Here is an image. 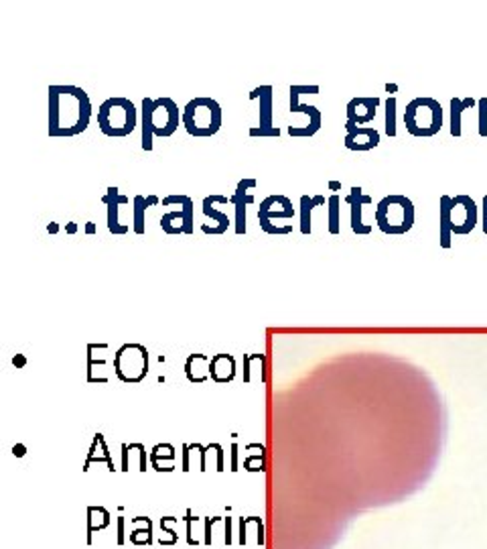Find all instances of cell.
Segmentation results:
<instances>
[{
  "instance_id": "22",
  "label": "cell",
  "mask_w": 487,
  "mask_h": 549,
  "mask_svg": "<svg viewBox=\"0 0 487 549\" xmlns=\"http://www.w3.org/2000/svg\"><path fill=\"white\" fill-rule=\"evenodd\" d=\"M93 462H98V464H100V462H104V464L108 466V470H110V472H116V468H114V460H112L110 452H108V446H106V440H104V435H102V433H95V435H93L91 448H89L88 458H86V464H84V472H88L89 466H91Z\"/></svg>"
},
{
  "instance_id": "39",
  "label": "cell",
  "mask_w": 487,
  "mask_h": 549,
  "mask_svg": "<svg viewBox=\"0 0 487 549\" xmlns=\"http://www.w3.org/2000/svg\"><path fill=\"white\" fill-rule=\"evenodd\" d=\"M131 444H122V472H128L131 470V462H128V458H131Z\"/></svg>"
},
{
  "instance_id": "50",
  "label": "cell",
  "mask_w": 487,
  "mask_h": 549,
  "mask_svg": "<svg viewBox=\"0 0 487 549\" xmlns=\"http://www.w3.org/2000/svg\"><path fill=\"white\" fill-rule=\"evenodd\" d=\"M386 92H388V94H396V92H398V86H396V84H386Z\"/></svg>"
},
{
  "instance_id": "13",
  "label": "cell",
  "mask_w": 487,
  "mask_h": 549,
  "mask_svg": "<svg viewBox=\"0 0 487 549\" xmlns=\"http://www.w3.org/2000/svg\"><path fill=\"white\" fill-rule=\"evenodd\" d=\"M102 202H104L106 208H108V216H106L108 230H110L112 234H126V232L131 230V226L120 222V218H118V210H120V206L131 204V200H128L126 195H122L120 189H118L116 185H110L108 191H106V195L102 197Z\"/></svg>"
},
{
  "instance_id": "8",
  "label": "cell",
  "mask_w": 487,
  "mask_h": 549,
  "mask_svg": "<svg viewBox=\"0 0 487 549\" xmlns=\"http://www.w3.org/2000/svg\"><path fill=\"white\" fill-rule=\"evenodd\" d=\"M163 206H179V210H171L163 214L161 228L165 234L177 236V234H193L195 230V206L189 195H167L163 200Z\"/></svg>"
},
{
  "instance_id": "38",
  "label": "cell",
  "mask_w": 487,
  "mask_h": 549,
  "mask_svg": "<svg viewBox=\"0 0 487 549\" xmlns=\"http://www.w3.org/2000/svg\"><path fill=\"white\" fill-rule=\"evenodd\" d=\"M116 523H118V535H116V541H118V546H124L126 543V537H124V527H126V517H118L116 519Z\"/></svg>"
},
{
  "instance_id": "17",
  "label": "cell",
  "mask_w": 487,
  "mask_h": 549,
  "mask_svg": "<svg viewBox=\"0 0 487 549\" xmlns=\"http://www.w3.org/2000/svg\"><path fill=\"white\" fill-rule=\"evenodd\" d=\"M209 363L212 358L207 354H191L185 360V376L193 385H203L209 376Z\"/></svg>"
},
{
  "instance_id": "30",
  "label": "cell",
  "mask_w": 487,
  "mask_h": 549,
  "mask_svg": "<svg viewBox=\"0 0 487 549\" xmlns=\"http://www.w3.org/2000/svg\"><path fill=\"white\" fill-rule=\"evenodd\" d=\"M260 222V228L264 230L266 234H272V236H286L293 232V224H274L270 220H264V218H258Z\"/></svg>"
},
{
  "instance_id": "3",
  "label": "cell",
  "mask_w": 487,
  "mask_h": 549,
  "mask_svg": "<svg viewBox=\"0 0 487 549\" xmlns=\"http://www.w3.org/2000/svg\"><path fill=\"white\" fill-rule=\"evenodd\" d=\"M185 131L195 138H207L214 137L220 133L223 122L222 106L218 104V100L207 98V96H199L193 98L185 104L183 108V118H181Z\"/></svg>"
},
{
  "instance_id": "5",
  "label": "cell",
  "mask_w": 487,
  "mask_h": 549,
  "mask_svg": "<svg viewBox=\"0 0 487 549\" xmlns=\"http://www.w3.org/2000/svg\"><path fill=\"white\" fill-rule=\"evenodd\" d=\"M404 127L416 138L435 137L443 129V108L435 98H414L406 104Z\"/></svg>"
},
{
  "instance_id": "48",
  "label": "cell",
  "mask_w": 487,
  "mask_h": 549,
  "mask_svg": "<svg viewBox=\"0 0 487 549\" xmlns=\"http://www.w3.org/2000/svg\"><path fill=\"white\" fill-rule=\"evenodd\" d=\"M65 232H67V234H76V232H78V224H76V222H67V224H65Z\"/></svg>"
},
{
  "instance_id": "24",
  "label": "cell",
  "mask_w": 487,
  "mask_h": 549,
  "mask_svg": "<svg viewBox=\"0 0 487 549\" xmlns=\"http://www.w3.org/2000/svg\"><path fill=\"white\" fill-rule=\"evenodd\" d=\"M327 204V200H325V195H301V202H299V208H301V224H299V228H301V234H305V236H309L310 230H313V226H310V216H313V210L315 208H321V206H325Z\"/></svg>"
},
{
  "instance_id": "44",
  "label": "cell",
  "mask_w": 487,
  "mask_h": 549,
  "mask_svg": "<svg viewBox=\"0 0 487 549\" xmlns=\"http://www.w3.org/2000/svg\"><path fill=\"white\" fill-rule=\"evenodd\" d=\"M12 365L16 366V368H25V365H27V358H25V354H16V356L12 358Z\"/></svg>"
},
{
  "instance_id": "18",
  "label": "cell",
  "mask_w": 487,
  "mask_h": 549,
  "mask_svg": "<svg viewBox=\"0 0 487 549\" xmlns=\"http://www.w3.org/2000/svg\"><path fill=\"white\" fill-rule=\"evenodd\" d=\"M161 200L157 195H134L133 200V230L142 236L146 232V210L152 206H159Z\"/></svg>"
},
{
  "instance_id": "28",
  "label": "cell",
  "mask_w": 487,
  "mask_h": 549,
  "mask_svg": "<svg viewBox=\"0 0 487 549\" xmlns=\"http://www.w3.org/2000/svg\"><path fill=\"white\" fill-rule=\"evenodd\" d=\"M341 197L337 193L327 197V228L333 236H337L341 232Z\"/></svg>"
},
{
  "instance_id": "35",
  "label": "cell",
  "mask_w": 487,
  "mask_h": 549,
  "mask_svg": "<svg viewBox=\"0 0 487 549\" xmlns=\"http://www.w3.org/2000/svg\"><path fill=\"white\" fill-rule=\"evenodd\" d=\"M209 450L216 452V470L223 472L225 470V454H223V448L220 444H209Z\"/></svg>"
},
{
  "instance_id": "19",
  "label": "cell",
  "mask_w": 487,
  "mask_h": 549,
  "mask_svg": "<svg viewBox=\"0 0 487 549\" xmlns=\"http://www.w3.org/2000/svg\"><path fill=\"white\" fill-rule=\"evenodd\" d=\"M201 212H203V214H205L207 218L216 220V226H207V224H203V226H201V232H203V234H212V236H218V234H223V232H227V228H229V224H231V220H229V216H227L225 212H220L218 208H214V200H212V195H207V197L203 200Z\"/></svg>"
},
{
  "instance_id": "16",
  "label": "cell",
  "mask_w": 487,
  "mask_h": 549,
  "mask_svg": "<svg viewBox=\"0 0 487 549\" xmlns=\"http://www.w3.org/2000/svg\"><path fill=\"white\" fill-rule=\"evenodd\" d=\"M209 376L218 385H227L236 378V358L231 354H214L209 363Z\"/></svg>"
},
{
  "instance_id": "29",
  "label": "cell",
  "mask_w": 487,
  "mask_h": 549,
  "mask_svg": "<svg viewBox=\"0 0 487 549\" xmlns=\"http://www.w3.org/2000/svg\"><path fill=\"white\" fill-rule=\"evenodd\" d=\"M396 98L390 96L386 100V116H384V131L390 138L396 137Z\"/></svg>"
},
{
  "instance_id": "42",
  "label": "cell",
  "mask_w": 487,
  "mask_h": 549,
  "mask_svg": "<svg viewBox=\"0 0 487 549\" xmlns=\"http://www.w3.org/2000/svg\"><path fill=\"white\" fill-rule=\"evenodd\" d=\"M229 470L238 472V444H231V462H229Z\"/></svg>"
},
{
  "instance_id": "11",
  "label": "cell",
  "mask_w": 487,
  "mask_h": 549,
  "mask_svg": "<svg viewBox=\"0 0 487 549\" xmlns=\"http://www.w3.org/2000/svg\"><path fill=\"white\" fill-rule=\"evenodd\" d=\"M380 106V98L378 96H355L348 102V122L355 125V127H363L370 125L376 118Z\"/></svg>"
},
{
  "instance_id": "36",
  "label": "cell",
  "mask_w": 487,
  "mask_h": 549,
  "mask_svg": "<svg viewBox=\"0 0 487 549\" xmlns=\"http://www.w3.org/2000/svg\"><path fill=\"white\" fill-rule=\"evenodd\" d=\"M193 519H197V517H193L191 510H187V543L189 546H197L199 543L197 539H193Z\"/></svg>"
},
{
  "instance_id": "40",
  "label": "cell",
  "mask_w": 487,
  "mask_h": 549,
  "mask_svg": "<svg viewBox=\"0 0 487 549\" xmlns=\"http://www.w3.org/2000/svg\"><path fill=\"white\" fill-rule=\"evenodd\" d=\"M218 521H220V517H214V519L207 517V519H205V541H203L205 546H212V525L218 523Z\"/></svg>"
},
{
  "instance_id": "12",
  "label": "cell",
  "mask_w": 487,
  "mask_h": 549,
  "mask_svg": "<svg viewBox=\"0 0 487 549\" xmlns=\"http://www.w3.org/2000/svg\"><path fill=\"white\" fill-rule=\"evenodd\" d=\"M295 206L286 195H268L266 200L260 202L258 208V218H264L270 222H278V220H293L295 218Z\"/></svg>"
},
{
  "instance_id": "6",
  "label": "cell",
  "mask_w": 487,
  "mask_h": 549,
  "mask_svg": "<svg viewBox=\"0 0 487 549\" xmlns=\"http://www.w3.org/2000/svg\"><path fill=\"white\" fill-rule=\"evenodd\" d=\"M414 204L410 197L402 193H390L382 197L376 206V224L384 234L390 236H400L410 232L414 226Z\"/></svg>"
},
{
  "instance_id": "41",
  "label": "cell",
  "mask_w": 487,
  "mask_h": 549,
  "mask_svg": "<svg viewBox=\"0 0 487 549\" xmlns=\"http://www.w3.org/2000/svg\"><path fill=\"white\" fill-rule=\"evenodd\" d=\"M223 523H225V537H223V541H225V546H231L234 543V539H231V517H225Z\"/></svg>"
},
{
  "instance_id": "15",
  "label": "cell",
  "mask_w": 487,
  "mask_h": 549,
  "mask_svg": "<svg viewBox=\"0 0 487 549\" xmlns=\"http://www.w3.org/2000/svg\"><path fill=\"white\" fill-rule=\"evenodd\" d=\"M350 210H352V216H350V224H352V230L355 234H370L372 232V224H365L361 220V210L363 206H370L372 204V197L363 193V189L359 185H354L350 195L346 197Z\"/></svg>"
},
{
  "instance_id": "1",
  "label": "cell",
  "mask_w": 487,
  "mask_h": 549,
  "mask_svg": "<svg viewBox=\"0 0 487 549\" xmlns=\"http://www.w3.org/2000/svg\"><path fill=\"white\" fill-rule=\"evenodd\" d=\"M91 100L84 88L71 84L49 86V137L71 138L82 135L91 122Z\"/></svg>"
},
{
  "instance_id": "10",
  "label": "cell",
  "mask_w": 487,
  "mask_h": 549,
  "mask_svg": "<svg viewBox=\"0 0 487 549\" xmlns=\"http://www.w3.org/2000/svg\"><path fill=\"white\" fill-rule=\"evenodd\" d=\"M258 185V182L254 180V177H244V180H240L238 182V187H236V191H234V195L229 197L231 200V206H234V210H236V222H234V230H236V234L238 236H242V234H246V208L250 206V204H254V195L252 193H248L250 189H254Z\"/></svg>"
},
{
  "instance_id": "43",
  "label": "cell",
  "mask_w": 487,
  "mask_h": 549,
  "mask_svg": "<svg viewBox=\"0 0 487 549\" xmlns=\"http://www.w3.org/2000/svg\"><path fill=\"white\" fill-rule=\"evenodd\" d=\"M12 454L16 458H23L27 454V446H25V444H16V446L12 448Z\"/></svg>"
},
{
  "instance_id": "25",
  "label": "cell",
  "mask_w": 487,
  "mask_h": 549,
  "mask_svg": "<svg viewBox=\"0 0 487 549\" xmlns=\"http://www.w3.org/2000/svg\"><path fill=\"white\" fill-rule=\"evenodd\" d=\"M133 531H131V543L134 546H152V521L148 517H134L131 519Z\"/></svg>"
},
{
  "instance_id": "2",
  "label": "cell",
  "mask_w": 487,
  "mask_h": 549,
  "mask_svg": "<svg viewBox=\"0 0 487 549\" xmlns=\"http://www.w3.org/2000/svg\"><path fill=\"white\" fill-rule=\"evenodd\" d=\"M140 114L142 151H152L155 137H173L177 133L179 122H183V112H179L177 102L173 98H144L140 104Z\"/></svg>"
},
{
  "instance_id": "26",
  "label": "cell",
  "mask_w": 487,
  "mask_h": 549,
  "mask_svg": "<svg viewBox=\"0 0 487 549\" xmlns=\"http://www.w3.org/2000/svg\"><path fill=\"white\" fill-rule=\"evenodd\" d=\"M112 523V515L108 508L104 506H88V543H91V535L98 531H104L106 527H110Z\"/></svg>"
},
{
  "instance_id": "31",
  "label": "cell",
  "mask_w": 487,
  "mask_h": 549,
  "mask_svg": "<svg viewBox=\"0 0 487 549\" xmlns=\"http://www.w3.org/2000/svg\"><path fill=\"white\" fill-rule=\"evenodd\" d=\"M244 468L248 472H266V452L246 458L244 460Z\"/></svg>"
},
{
  "instance_id": "45",
  "label": "cell",
  "mask_w": 487,
  "mask_h": 549,
  "mask_svg": "<svg viewBox=\"0 0 487 549\" xmlns=\"http://www.w3.org/2000/svg\"><path fill=\"white\" fill-rule=\"evenodd\" d=\"M482 210H484V224H482V228H484V232L487 234V195H484V202H482Z\"/></svg>"
},
{
  "instance_id": "37",
  "label": "cell",
  "mask_w": 487,
  "mask_h": 549,
  "mask_svg": "<svg viewBox=\"0 0 487 549\" xmlns=\"http://www.w3.org/2000/svg\"><path fill=\"white\" fill-rule=\"evenodd\" d=\"M191 452H193L191 446L185 444V446H183V462H181V470H183V472H189V470H191Z\"/></svg>"
},
{
  "instance_id": "21",
  "label": "cell",
  "mask_w": 487,
  "mask_h": 549,
  "mask_svg": "<svg viewBox=\"0 0 487 549\" xmlns=\"http://www.w3.org/2000/svg\"><path fill=\"white\" fill-rule=\"evenodd\" d=\"M177 452L171 444H157L150 450V464L157 472H173L175 470Z\"/></svg>"
},
{
  "instance_id": "14",
  "label": "cell",
  "mask_w": 487,
  "mask_h": 549,
  "mask_svg": "<svg viewBox=\"0 0 487 549\" xmlns=\"http://www.w3.org/2000/svg\"><path fill=\"white\" fill-rule=\"evenodd\" d=\"M346 131L348 135H346L343 144L350 151H357V153L372 151L380 144V133L374 127H355V125L346 122Z\"/></svg>"
},
{
  "instance_id": "23",
  "label": "cell",
  "mask_w": 487,
  "mask_h": 549,
  "mask_svg": "<svg viewBox=\"0 0 487 549\" xmlns=\"http://www.w3.org/2000/svg\"><path fill=\"white\" fill-rule=\"evenodd\" d=\"M451 197L453 195H441V200H439V244L443 248H451V244H453V232H451Z\"/></svg>"
},
{
  "instance_id": "27",
  "label": "cell",
  "mask_w": 487,
  "mask_h": 549,
  "mask_svg": "<svg viewBox=\"0 0 487 549\" xmlns=\"http://www.w3.org/2000/svg\"><path fill=\"white\" fill-rule=\"evenodd\" d=\"M477 102L473 98H451V135L461 137V116L465 110L473 108Z\"/></svg>"
},
{
  "instance_id": "46",
  "label": "cell",
  "mask_w": 487,
  "mask_h": 549,
  "mask_svg": "<svg viewBox=\"0 0 487 549\" xmlns=\"http://www.w3.org/2000/svg\"><path fill=\"white\" fill-rule=\"evenodd\" d=\"M327 187H329L331 191H339V189H341V182H335V180H331V182L327 183Z\"/></svg>"
},
{
  "instance_id": "7",
  "label": "cell",
  "mask_w": 487,
  "mask_h": 549,
  "mask_svg": "<svg viewBox=\"0 0 487 549\" xmlns=\"http://www.w3.org/2000/svg\"><path fill=\"white\" fill-rule=\"evenodd\" d=\"M114 372L126 383L136 385L148 374V350L142 344H124L114 354Z\"/></svg>"
},
{
  "instance_id": "33",
  "label": "cell",
  "mask_w": 487,
  "mask_h": 549,
  "mask_svg": "<svg viewBox=\"0 0 487 549\" xmlns=\"http://www.w3.org/2000/svg\"><path fill=\"white\" fill-rule=\"evenodd\" d=\"M173 523H177V517H163V519H161V529H163V533L169 535V546H175L179 541L177 533L171 529Z\"/></svg>"
},
{
  "instance_id": "47",
  "label": "cell",
  "mask_w": 487,
  "mask_h": 549,
  "mask_svg": "<svg viewBox=\"0 0 487 549\" xmlns=\"http://www.w3.org/2000/svg\"><path fill=\"white\" fill-rule=\"evenodd\" d=\"M47 232H49V234H57V232H59V224H57V222H49V224H47Z\"/></svg>"
},
{
  "instance_id": "20",
  "label": "cell",
  "mask_w": 487,
  "mask_h": 549,
  "mask_svg": "<svg viewBox=\"0 0 487 549\" xmlns=\"http://www.w3.org/2000/svg\"><path fill=\"white\" fill-rule=\"evenodd\" d=\"M272 94H274V88L272 86H258L254 90L250 92V100H260V129H272Z\"/></svg>"
},
{
  "instance_id": "32",
  "label": "cell",
  "mask_w": 487,
  "mask_h": 549,
  "mask_svg": "<svg viewBox=\"0 0 487 549\" xmlns=\"http://www.w3.org/2000/svg\"><path fill=\"white\" fill-rule=\"evenodd\" d=\"M477 110H479V137L487 138V98L477 100Z\"/></svg>"
},
{
  "instance_id": "34",
  "label": "cell",
  "mask_w": 487,
  "mask_h": 549,
  "mask_svg": "<svg viewBox=\"0 0 487 549\" xmlns=\"http://www.w3.org/2000/svg\"><path fill=\"white\" fill-rule=\"evenodd\" d=\"M250 137L252 138H266V137H280V129L272 127V129H260V127H252L250 129Z\"/></svg>"
},
{
  "instance_id": "4",
  "label": "cell",
  "mask_w": 487,
  "mask_h": 549,
  "mask_svg": "<svg viewBox=\"0 0 487 549\" xmlns=\"http://www.w3.org/2000/svg\"><path fill=\"white\" fill-rule=\"evenodd\" d=\"M138 125V110L133 100L124 96L108 98L98 108V127L110 138H122L133 135Z\"/></svg>"
},
{
  "instance_id": "9",
  "label": "cell",
  "mask_w": 487,
  "mask_h": 549,
  "mask_svg": "<svg viewBox=\"0 0 487 549\" xmlns=\"http://www.w3.org/2000/svg\"><path fill=\"white\" fill-rule=\"evenodd\" d=\"M477 226V204L471 195L459 193L451 197V232L453 236H465Z\"/></svg>"
},
{
  "instance_id": "49",
  "label": "cell",
  "mask_w": 487,
  "mask_h": 549,
  "mask_svg": "<svg viewBox=\"0 0 487 549\" xmlns=\"http://www.w3.org/2000/svg\"><path fill=\"white\" fill-rule=\"evenodd\" d=\"M95 232H98V230H95V224H93V222H86V234H88V236H93Z\"/></svg>"
}]
</instances>
